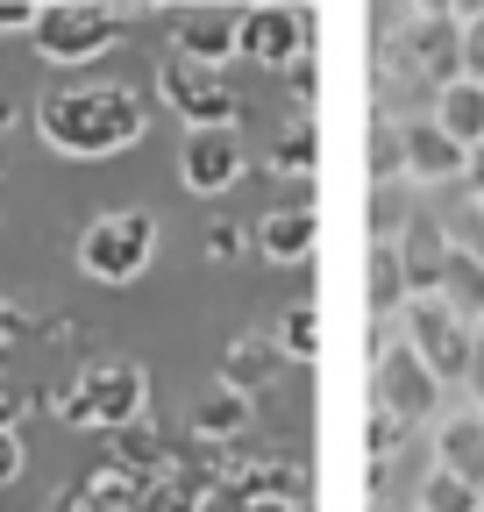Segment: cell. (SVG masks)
I'll use <instances>...</instances> for the list:
<instances>
[{"mask_svg":"<svg viewBox=\"0 0 484 512\" xmlns=\"http://www.w3.org/2000/svg\"><path fill=\"white\" fill-rule=\"evenodd\" d=\"M435 470H449V477H463V484L484 491V413L477 406L435 420Z\"/></svg>","mask_w":484,"mask_h":512,"instance_id":"cell-14","label":"cell"},{"mask_svg":"<svg viewBox=\"0 0 484 512\" xmlns=\"http://www.w3.org/2000/svg\"><path fill=\"white\" fill-rule=\"evenodd\" d=\"M378 406L399 427H435L442 420V377L420 363L406 342H392V349H378Z\"/></svg>","mask_w":484,"mask_h":512,"instance_id":"cell-7","label":"cell"},{"mask_svg":"<svg viewBox=\"0 0 484 512\" xmlns=\"http://www.w3.org/2000/svg\"><path fill=\"white\" fill-rule=\"evenodd\" d=\"M164 100L186 114V128H235V121H242L235 86H221V72H207V64H186V57L164 64Z\"/></svg>","mask_w":484,"mask_h":512,"instance_id":"cell-9","label":"cell"},{"mask_svg":"<svg viewBox=\"0 0 484 512\" xmlns=\"http://www.w3.org/2000/svg\"><path fill=\"white\" fill-rule=\"evenodd\" d=\"M143 399H150V384H143L136 363H93V370H79L72 392L57 399V413H65L72 427L121 434V427H143Z\"/></svg>","mask_w":484,"mask_h":512,"instance_id":"cell-4","label":"cell"},{"mask_svg":"<svg viewBox=\"0 0 484 512\" xmlns=\"http://www.w3.org/2000/svg\"><path fill=\"white\" fill-rule=\"evenodd\" d=\"M22 477V434L15 427H0V491H8Z\"/></svg>","mask_w":484,"mask_h":512,"instance_id":"cell-27","label":"cell"},{"mask_svg":"<svg viewBox=\"0 0 484 512\" xmlns=\"http://www.w3.org/2000/svg\"><path fill=\"white\" fill-rule=\"evenodd\" d=\"M392 256H399V271H406V292H413V299H435V292H442V271H449V256H456V235H449L442 214L413 207V221L392 235Z\"/></svg>","mask_w":484,"mask_h":512,"instance_id":"cell-8","label":"cell"},{"mask_svg":"<svg viewBox=\"0 0 484 512\" xmlns=\"http://www.w3.org/2000/svg\"><path fill=\"white\" fill-rule=\"evenodd\" d=\"M392 50H399L406 72L442 100L463 79V15L456 8H413L406 29H392Z\"/></svg>","mask_w":484,"mask_h":512,"instance_id":"cell-5","label":"cell"},{"mask_svg":"<svg viewBox=\"0 0 484 512\" xmlns=\"http://www.w3.org/2000/svg\"><path fill=\"white\" fill-rule=\"evenodd\" d=\"M399 171H406V128L378 114V121H371V185L385 192V185H392Z\"/></svg>","mask_w":484,"mask_h":512,"instance_id":"cell-22","label":"cell"},{"mask_svg":"<svg viewBox=\"0 0 484 512\" xmlns=\"http://www.w3.org/2000/svg\"><path fill=\"white\" fill-rule=\"evenodd\" d=\"M15 420H22V399L8 392V384H0V427H15Z\"/></svg>","mask_w":484,"mask_h":512,"instance_id":"cell-31","label":"cell"},{"mask_svg":"<svg viewBox=\"0 0 484 512\" xmlns=\"http://www.w3.org/2000/svg\"><path fill=\"white\" fill-rule=\"evenodd\" d=\"M399 128H406V178H420V185H463L470 178V150L449 136L435 114L399 121Z\"/></svg>","mask_w":484,"mask_h":512,"instance_id":"cell-11","label":"cell"},{"mask_svg":"<svg viewBox=\"0 0 484 512\" xmlns=\"http://www.w3.org/2000/svg\"><path fill=\"white\" fill-rule=\"evenodd\" d=\"M143 128H150V107L121 79H72L36 100V136L57 157H121L143 143Z\"/></svg>","mask_w":484,"mask_h":512,"instance_id":"cell-1","label":"cell"},{"mask_svg":"<svg viewBox=\"0 0 484 512\" xmlns=\"http://www.w3.org/2000/svg\"><path fill=\"white\" fill-rule=\"evenodd\" d=\"M470 192H477V200H484V150H470V178H463Z\"/></svg>","mask_w":484,"mask_h":512,"instance_id":"cell-32","label":"cell"},{"mask_svg":"<svg viewBox=\"0 0 484 512\" xmlns=\"http://www.w3.org/2000/svg\"><path fill=\"white\" fill-rule=\"evenodd\" d=\"M278 164H285V171H307V164H314V128H292L285 150H278Z\"/></svg>","mask_w":484,"mask_h":512,"instance_id":"cell-26","label":"cell"},{"mask_svg":"<svg viewBox=\"0 0 484 512\" xmlns=\"http://www.w3.org/2000/svg\"><path fill=\"white\" fill-rule=\"evenodd\" d=\"M463 15V79L484 86V8H456Z\"/></svg>","mask_w":484,"mask_h":512,"instance_id":"cell-23","label":"cell"},{"mask_svg":"<svg viewBox=\"0 0 484 512\" xmlns=\"http://www.w3.org/2000/svg\"><path fill=\"white\" fill-rule=\"evenodd\" d=\"M314 235H321L314 207H278V214L257 221V249L271 256V264H307V256H314Z\"/></svg>","mask_w":484,"mask_h":512,"instance_id":"cell-15","label":"cell"},{"mask_svg":"<svg viewBox=\"0 0 484 512\" xmlns=\"http://www.w3.org/2000/svg\"><path fill=\"white\" fill-rule=\"evenodd\" d=\"M307 50V15L299 8H242V57L264 64V72H285Z\"/></svg>","mask_w":484,"mask_h":512,"instance_id":"cell-12","label":"cell"},{"mask_svg":"<svg viewBox=\"0 0 484 512\" xmlns=\"http://www.w3.org/2000/svg\"><path fill=\"white\" fill-rule=\"evenodd\" d=\"M178 57L221 72L228 57H242V15H228V8H193V15H178Z\"/></svg>","mask_w":484,"mask_h":512,"instance_id":"cell-13","label":"cell"},{"mask_svg":"<svg viewBox=\"0 0 484 512\" xmlns=\"http://www.w3.org/2000/svg\"><path fill=\"white\" fill-rule=\"evenodd\" d=\"M178 178H186V192H200V200H221V192L242 178V136L235 128H186V143H178Z\"/></svg>","mask_w":484,"mask_h":512,"instance_id":"cell-10","label":"cell"},{"mask_svg":"<svg viewBox=\"0 0 484 512\" xmlns=\"http://www.w3.org/2000/svg\"><path fill=\"white\" fill-rule=\"evenodd\" d=\"M278 356H285V342H271V335H242V342H228L221 384H235V392H257V384L278 370Z\"/></svg>","mask_w":484,"mask_h":512,"instance_id":"cell-19","label":"cell"},{"mask_svg":"<svg viewBox=\"0 0 484 512\" xmlns=\"http://www.w3.org/2000/svg\"><path fill=\"white\" fill-rule=\"evenodd\" d=\"M50 64H93L121 43V15L114 8H93V0H50L36 36H29Z\"/></svg>","mask_w":484,"mask_h":512,"instance_id":"cell-6","label":"cell"},{"mask_svg":"<svg viewBox=\"0 0 484 512\" xmlns=\"http://www.w3.org/2000/svg\"><path fill=\"white\" fill-rule=\"evenodd\" d=\"M157 256V214L150 207H114L100 221H86L79 235V271L93 285H136Z\"/></svg>","mask_w":484,"mask_h":512,"instance_id":"cell-2","label":"cell"},{"mask_svg":"<svg viewBox=\"0 0 484 512\" xmlns=\"http://www.w3.org/2000/svg\"><path fill=\"white\" fill-rule=\"evenodd\" d=\"M399 342L428 363L442 384H463V377H470V356H477V320H463L449 299H406Z\"/></svg>","mask_w":484,"mask_h":512,"instance_id":"cell-3","label":"cell"},{"mask_svg":"<svg viewBox=\"0 0 484 512\" xmlns=\"http://www.w3.org/2000/svg\"><path fill=\"white\" fill-rule=\"evenodd\" d=\"M242 427H250V392H235V384H214V392L193 399V434L228 441V434H242Z\"/></svg>","mask_w":484,"mask_h":512,"instance_id":"cell-17","label":"cell"},{"mask_svg":"<svg viewBox=\"0 0 484 512\" xmlns=\"http://www.w3.org/2000/svg\"><path fill=\"white\" fill-rule=\"evenodd\" d=\"M435 299H449L463 320H477V328H484V256H477V249L456 242V256H449V271H442V292H435Z\"/></svg>","mask_w":484,"mask_h":512,"instance_id":"cell-18","label":"cell"},{"mask_svg":"<svg viewBox=\"0 0 484 512\" xmlns=\"http://www.w3.org/2000/svg\"><path fill=\"white\" fill-rule=\"evenodd\" d=\"M406 271H399V256H392V242H378L371 249V313L385 320V313H406Z\"/></svg>","mask_w":484,"mask_h":512,"instance_id":"cell-21","label":"cell"},{"mask_svg":"<svg viewBox=\"0 0 484 512\" xmlns=\"http://www.w3.org/2000/svg\"><path fill=\"white\" fill-rule=\"evenodd\" d=\"M235 249H242V228H235V221H214V228H207V256L221 264V256H235Z\"/></svg>","mask_w":484,"mask_h":512,"instance_id":"cell-29","label":"cell"},{"mask_svg":"<svg viewBox=\"0 0 484 512\" xmlns=\"http://www.w3.org/2000/svg\"><path fill=\"white\" fill-rule=\"evenodd\" d=\"M413 512H484V491L463 484V477H449V470H428L420 491H413Z\"/></svg>","mask_w":484,"mask_h":512,"instance_id":"cell-20","label":"cell"},{"mask_svg":"<svg viewBox=\"0 0 484 512\" xmlns=\"http://www.w3.org/2000/svg\"><path fill=\"white\" fill-rule=\"evenodd\" d=\"M285 349H292V356H314V349H321V320H314L307 306L285 320Z\"/></svg>","mask_w":484,"mask_h":512,"instance_id":"cell-24","label":"cell"},{"mask_svg":"<svg viewBox=\"0 0 484 512\" xmlns=\"http://www.w3.org/2000/svg\"><path fill=\"white\" fill-rule=\"evenodd\" d=\"M435 121L449 128L463 150H484V86H477V79H456V86L435 100Z\"/></svg>","mask_w":484,"mask_h":512,"instance_id":"cell-16","label":"cell"},{"mask_svg":"<svg viewBox=\"0 0 484 512\" xmlns=\"http://www.w3.org/2000/svg\"><path fill=\"white\" fill-rule=\"evenodd\" d=\"M463 392H470V406L484 413V328H477V356H470V377H463Z\"/></svg>","mask_w":484,"mask_h":512,"instance_id":"cell-30","label":"cell"},{"mask_svg":"<svg viewBox=\"0 0 484 512\" xmlns=\"http://www.w3.org/2000/svg\"><path fill=\"white\" fill-rule=\"evenodd\" d=\"M399 441H406V427L378 406V413H371V456H385V448H399Z\"/></svg>","mask_w":484,"mask_h":512,"instance_id":"cell-28","label":"cell"},{"mask_svg":"<svg viewBox=\"0 0 484 512\" xmlns=\"http://www.w3.org/2000/svg\"><path fill=\"white\" fill-rule=\"evenodd\" d=\"M36 22H43L36 0H0V36H36Z\"/></svg>","mask_w":484,"mask_h":512,"instance_id":"cell-25","label":"cell"}]
</instances>
